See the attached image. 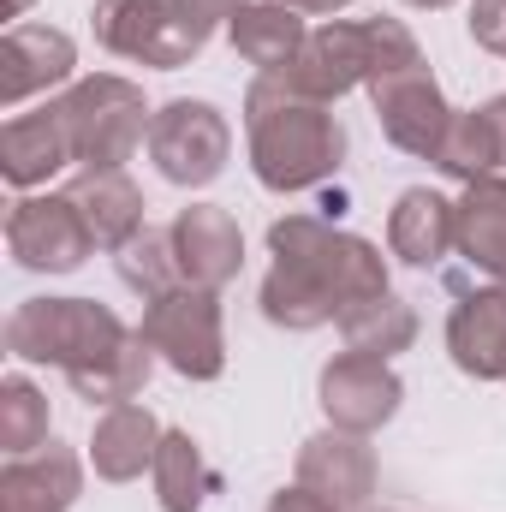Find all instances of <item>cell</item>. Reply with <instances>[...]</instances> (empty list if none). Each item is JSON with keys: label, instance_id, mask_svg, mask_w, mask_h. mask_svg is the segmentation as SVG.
Listing matches in <instances>:
<instances>
[{"label": "cell", "instance_id": "1", "mask_svg": "<svg viewBox=\"0 0 506 512\" xmlns=\"http://www.w3.org/2000/svg\"><path fill=\"white\" fill-rule=\"evenodd\" d=\"M268 256L274 268L262 280V316L286 334L340 322L352 304L387 292V256L316 215H280L268 227Z\"/></svg>", "mask_w": 506, "mask_h": 512}, {"label": "cell", "instance_id": "2", "mask_svg": "<svg viewBox=\"0 0 506 512\" xmlns=\"http://www.w3.org/2000/svg\"><path fill=\"white\" fill-rule=\"evenodd\" d=\"M245 137L256 185L280 197L334 179L346 161V126L334 120V108L286 90L280 78H256L245 90Z\"/></svg>", "mask_w": 506, "mask_h": 512}, {"label": "cell", "instance_id": "3", "mask_svg": "<svg viewBox=\"0 0 506 512\" xmlns=\"http://www.w3.org/2000/svg\"><path fill=\"white\" fill-rule=\"evenodd\" d=\"M405 66H423V48L399 18H328V24H316L304 36L298 60L286 72H268V78H280L286 90L334 108L358 84L370 90L376 78L405 72Z\"/></svg>", "mask_w": 506, "mask_h": 512}, {"label": "cell", "instance_id": "4", "mask_svg": "<svg viewBox=\"0 0 506 512\" xmlns=\"http://www.w3.org/2000/svg\"><path fill=\"white\" fill-rule=\"evenodd\" d=\"M137 328H126L96 298H24L6 316V352L24 364H54L66 382L114 358Z\"/></svg>", "mask_w": 506, "mask_h": 512}, {"label": "cell", "instance_id": "5", "mask_svg": "<svg viewBox=\"0 0 506 512\" xmlns=\"http://www.w3.org/2000/svg\"><path fill=\"white\" fill-rule=\"evenodd\" d=\"M60 114H66V131H72V155L84 173H114L126 167L131 155L149 143V120L155 108L143 102V90L131 78H114V72H96V78H78L66 96H54Z\"/></svg>", "mask_w": 506, "mask_h": 512}, {"label": "cell", "instance_id": "6", "mask_svg": "<svg viewBox=\"0 0 506 512\" xmlns=\"http://www.w3.org/2000/svg\"><path fill=\"white\" fill-rule=\"evenodd\" d=\"M137 334L185 382H215L227 370V316H221V292H209V286L179 280V286L143 298Z\"/></svg>", "mask_w": 506, "mask_h": 512}, {"label": "cell", "instance_id": "7", "mask_svg": "<svg viewBox=\"0 0 506 512\" xmlns=\"http://www.w3.org/2000/svg\"><path fill=\"white\" fill-rule=\"evenodd\" d=\"M90 24H96V42L108 54H120L131 66H149V72L191 66L209 48V36H215L179 0H96Z\"/></svg>", "mask_w": 506, "mask_h": 512}, {"label": "cell", "instance_id": "8", "mask_svg": "<svg viewBox=\"0 0 506 512\" xmlns=\"http://www.w3.org/2000/svg\"><path fill=\"white\" fill-rule=\"evenodd\" d=\"M143 149H149V161H155V173H161L167 185L203 191V185H215V179L227 173V161H233V126H227V114H221L215 102L179 96V102L155 108Z\"/></svg>", "mask_w": 506, "mask_h": 512}, {"label": "cell", "instance_id": "9", "mask_svg": "<svg viewBox=\"0 0 506 512\" xmlns=\"http://www.w3.org/2000/svg\"><path fill=\"white\" fill-rule=\"evenodd\" d=\"M6 251H12L18 268H30V274H72V268L90 262L96 233H90V221L78 215V203L66 191L60 197L24 191L6 209Z\"/></svg>", "mask_w": 506, "mask_h": 512}, {"label": "cell", "instance_id": "10", "mask_svg": "<svg viewBox=\"0 0 506 512\" xmlns=\"http://www.w3.org/2000/svg\"><path fill=\"white\" fill-rule=\"evenodd\" d=\"M370 102H376L381 137H387L393 149L417 155V161H435V155H441V143H447V131H453V114H459V108H447V96H441L429 60L376 78V84H370Z\"/></svg>", "mask_w": 506, "mask_h": 512}, {"label": "cell", "instance_id": "11", "mask_svg": "<svg viewBox=\"0 0 506 512\" xmlns=\"http://www.w3.org/2000/svg\"><path fill=\"white\" fill-rule=\"evenodd\" d=\"M316 399L328 411L334 429H352V435H376L381 423L399 417L405 405V382L393 376L387 358H364V352H334L322 364V382H316Z\"/></svg>", "mask_w": 506, "mask_h": 512}, {"label": "cell", "instance_id": "12", "mask_svg": "<svg viewBox=\"0 0 506 512\" xmlns=\"http://www.w3.org/2000/svg\"><path fill=\"white\" fill-rule=\"evenodd\" d=\"M78 72V42L54 24H12L0 42V108L18 114L30 96L72 84Z\"/></svg>", "mask_w": 506, "mask_h": 512}, {"label": "cell", "instance_id": "13", "mask_svg": "<svg viewBox=\"0 0 506 512\" xmlns=\"http://www.w3.org/2000/svg\"><path fill=\"white\" fill-rule=\"evenodd\" d=\"M167 239H173V262H179V280H185V286L221 292V286L239 280V268H245V233H239V221H233L221 203H191V209H179L173 227H167Z\"/></svg>", "mask_w": 506, "mask_h": 512}, {"label": "cell", "instance_id": "14", "mask_svg": "<svg viewBox=\"0 0 506 512\" xmlns=\"http://www.w3.org/2000/svg\"><path fill=\"white\" fill-rule=\"evenodd\" d=\"M376 447H370V435H352V429H322V435H310L304 447H298V483L304 489H316V495H328V501H340V507H370V495H376Z\"/></svg>", "mask_w": 506, "mask_h": 512}, {"label": "cell", "instance_id": "15", "mask_svg": "<svg viewBox=\"0 0 506 512\" xmlns=\"http://www.w3.org/2000/svg\"><path fill=\"white\" fill-rule=\"evenodd\" d=\"M72 161L78 155H72V131H66L60 102H48L36 114H12L6 131H0V179L12 191H36L54 173H66Z\"/></svg>", "mask_w": 506, "mask_h": 512}, {"label": "cell", "instance_id": "16", "mask_svg": "<svg viewBox=\"0 0 506 512\" xmlns=\"http://www.w3.org/2000/svg\"><path fill=\"white\" fill-rule=\"evenodd\" d=\"M84 495V459L60 441L6 459L0 471V512H72Z\"/></svg>", "mask_w": 506, "mask_h": 512}, {"label": "cell", "instance_id": "17", "mask_svg": "<svg viewBox=\"0 0 506 512\" xmlns=\"http://www.w3.org/2000/svg\"><path fill=\"white\" fill-rule=\"evenodd\" d=\"M447 358L471 382H506V292L477 286L447 316Z\"/></svg>", "mask_w": 506, "mask_h": 512}, {"label": "cell", "instance_id": "18", "mask_svg": "<svg viewBox=\"0 0 506 512\" xmlns=\"http://www.w3.org/2000/svg\"><path fill=\"white\" fill-rule=\"evenodd\" d=\"M387 251L405 268L447 262V251H459V209L441 191H429V185L399 191V203L387 209Z\"/></svg>", "mask_w": 506, "mask_h": 512}, {"label": "cell", "instance_id": "19", "mask_svg": "<svg viewBox=\"0 0 506 512\" xmlns=\"http://www.w3.org/2000/svg\"><path fill=\"white\" fill-rule=\"evenodd\" d=\"M155 447H161V423L149 405H108L90 429V465L102 483H137L149 465H155Z\"/></svg>", "mask_w": 506, "mask_h": 512}, {"label": "cell", "instance_id": "20", "mask_svg": "<svg viewBox=\"0 0 506 512\" xmlns=\"http://www.w3.org/2000/svg\"><path fill=\"white\" fill-rule=\"evenodd\" d=\"M459 256L506 292V179L489 173V179H471L459 191Z\"/></svg>", "mask_w": 506, "mask_h": 512}, {"label": "cell", "instance_id": "21", "mask_svg": "<svg viewBox=\"0 0 506 512\" xmlns=\"http://www.w3.org/2000/svg\"><path fill=\"white\" fill-rule=\"evenodd\" d=\"M66 197L78 203V215L96 233V251H126L131 239L143 233V191L131 185L126 167L114 173H78L66 185Z\"/></svg>", "mask_w": 506, "mask_h": 512}, {"label": "cell", "instance_id": "22", "mask_svg": "<svg viewBox=\"0 0 506 512\" xmlns=\"http://www.w3.org/2000/svg\"><path fill=\"white\" fill-rule=\"evenodd\" d=\"M435 167H441L447 179H459V185L501 173L506 167V96H489V102L471 108V114H453V131H447Z\"/></svg>", "mask_w": 506, "mask_h": 512}, {"label": "cell", "instance_id": "23", "mask_svg": "<svg viewBox=\"0 0 506 512\" xmlns=\"http://www.w3.org/2000/svg\"><path fill=\"white\" fill-rule=\"evenodd\" d=\"M227 36H233L239 60H251L256 72L268 78V72H286V66L298 60L310 24H304V12H292V6H280V0H251L245 12H233Z\"/></svg>", "mask_w": 506, "mask_h": 512}, {"label": "cell", "instance_id": "24", "mask_svg": "<svg viewBox=\"0 0 506 512\" xmlns=\"http://www.w3.org/2000/svg\"><path fill=\"white\" fill-rule=\"evenodd\" d=\"M340 340H346V352H364V358H399V352H411V340H417V310L387 286L376 298H364V304H352L340 322Z\"/></svg>", "mask_w": 506, "mask_h": 512}, {"label": "cell", "instance_id": "25", "mask_svg": "<svg viewBox=\"0 0 506 512\" xmlns=\"http://www.w3.org/2000/svg\"><path fill=\"white\" fill-rule=\"evenodd\" d=\"M149 477H155L161 512H203L209 489H215V471L203 465V447L185 429H161V447H155Z\"/></svg>", "mask_w": 506, "mask_h": 512}, {"label": "cell", "instance_id": "26", "mask_svg": "<svg viewBox=\"0 0 506 512\" xmlns=\"http://www.w3.org/2000/svg\"><path fill=\"white\" fill-rule=\"evenodd\" d=\"M149 370H155V352H149V340H143V334H131L114 358H102L96 370L72 376V393H78L84 405H102V411H108V405H126V399H137V393H143V382H149Z\"/></svg>", "mask_w": 506, "mask_h": 512}, {"label": "cell", "instance_id": "27", "mask_svg": "<svg viewBox=\"0 0 506 512\" xmlns=\"http://www.w3.org/2000/svg\"><path fill=\"white\" fill-rule=\"evenodd\" d=\"M48 393L30 382V376H6L0 382V453L6 459H24L36 447H48Z\"/></svg>", "mask_w": 506, "mask_h": 512}, {"label": "cell", "instance_id": "28", "mask_svg": "<svg viewBox=\"0 0 506 512\" xmlns=\"http://www.w3.org/2000/svg\"><path fill=\"white\" fill-rule=\"evenodd\" d=\"M114 256H120V280H126L131 292H143V298L179 286V262H173V239H167V227H161V233L143 227L126 251H114Z\"/></svg>", "mask_w": 506, "mask_h": 512}, {"label": "cell", "instance_id": "29", "mask_svg": "<svg viewBox=\"0 0 506 512\" xmlns=\"http://www.w3.org/2000/svg\"><path fill=\"white\" fill-rule=\"evenodd\" d=\"M465 30H471L477 48H489V54H501L506 60V0H471Z\"/></svg>", "mask_w": 506, "mask_h": 512}, {"label": "cell", "instance_id": "30", "mask_svg": "<svg viewBox=\"0 0 506 512\" xmlns=\"http://www.w3.org/2000/svg\"><path fill=\"white\" fill-rule=\"evenodd\" d=\"M262 512H346V507L328 501V495H316V489H304V483H292V489H274Z\"/></svg>", "mask_w": 506, "mask_h": 512}, {"label": "cell", "instance_id": "31", "mask_svg": "<svg viewBox=\"0 0 506 512\" xmlns=\"http://www.w3.org/2000/svg\"><path fill=\"white\" fill-rule=\"evenodd\" d=\"M179 6H185L191 18H203V24L215 30V24H233V12H245L251 0H179Z\"/></svg>", "mask_w": 506, "mask_h": 512}, {"label": "cell", "instance_id": "32", "mask_svg": "<svg viewBox=\"0 0 506 512\" xmlns=\"http://www.w3.org/2000/svg\"><path fill=\"white\" fill-rule=\"evenodd\" d=\"M280 6H292V12H346L352 0H280Z\"/></svg>", "mask_w": 506, "mask_h": 512}, {"label": "cell", "instance_id": "33", "mask_svg": "<svg viewBox=\"0 0 506 512\" xmlns=\"http://www.w3.org/2000/svg\"><path fill=\"white\" fill-rule=\"evenodd\" d=\"M405 6H417V12H441V6H453V0H405Z\"/></svg>", "mask_w": 506, "mask_h": 512}, {"label": "cell", "instance_id": "34", "mask_svg": "<svg viewBox=\"0 0 506 512\" xmlns=\"http://www.w3.org/2000/svg\"><path fill=\"white\" fill-rule=\"evenodd\" d=\"M24 6H30V0H0V12H6V18H18Z\"/></svg>", "mask_w": 506, "mask_h": 512}]
</instances>
